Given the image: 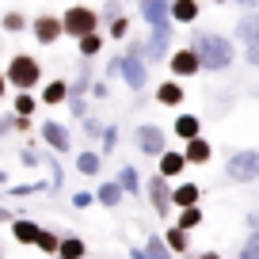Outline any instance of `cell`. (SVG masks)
Masks as SVG:
<instances>
[{
	"mask_svg": "<svg viewBox=\"0 0 259 259\" xmlns=\"http://www.w3.org/2000/svg\"><path fill=\"white\" fill-rule=\"evenodd\" d=\"M38 138L50 145V153H57V156H65V153H73V138H69V126L65 122H57V118H46L38 126Z\"/></svg>",
	"mask_w": 259,
	"mask_h": 259,
	"instance_id": "7",
	"label": "cell"
},
{
	"mask_svg": "<svg viewBox=\"0 0 259 259\" xmlns=\"http://www.w3.org/2000/svg\"><path fill=\"white\" fill-rule=\"evenodd\" d=\"M145 194H149V202H153V213H160V218L171 213V183L164 176H149L145 179Z\"/></svg>",
	"mask_w": 259,
	"mask_h": 259,
	"instance_id": "8",
	"label": "cell"
},
{
	"mask_svg": "<svg viewBox=\"0 0 259 259\" xmlns=\"http://www.w3.org/2000/svg\"><path fill=\"white\" fill-rule=\"evenodd\" d=\"M118 149V126H103V138H99V156L114 153Z\"/></svg>",
	"mask_w": 259,
	"mask_h": 259,
	"instance_id": "32",
	"label": "cell"
},
{
	"mask_svg": "<svg viewBox=\"0 0 259 259\" xmlns=\"http://www.w3.org/2000/svg\"><path fill=\"white\" fill-rule=\"evenodd\" d=\"M145 255H149V259H171V251L164 248L160 236H149V240H145Z\"/></svg>",
	"mask_w": 259,
	"mask_h": 259,
	"instance_id": "33",
	"label": "cell"
},
{
	"mask_svg": "<svg viewBox=\"0 0 259 259\" xmlns=\"http://www.w3.org/2000/svg\"><path fill=\"white\" fill-rule=\"evenodd\" d=\"M236 38H240L244 46L259 42V12H248V16H240V19H236Z\"/></svg>",
	"mask_w": 259,
	"mask_h": 259,
	"instance_id": "21",
	"label": "cell"
},
{
	"mask_svg": "<svg viewBox=\"0 0 259 259\" xmlns=\"http://www.w3.org/2000/svg\"><path fill=\"white\" fill-rule=\"evenodd\" d=\"M171 130H176L179 141H194V138H202V118H198V114H191V111H183V114H176Z\"/></svg>",
	"mask_w": 259,
	"mask_h": 259,
	"instance_id": "16",
	"label": "cell"
},
{
	"mask_svg": "<svg viewBox=\"0 0 259 259\" xmlns=\"http://www.w3.org/2000/svg\"><path fill=\"white\" fill-rule=\"evenodd\" d=\"M46 183H23V187H8L12 194H31V191H42Z\"/></svg>",
	"mask_w": 259,
	"mask_h": 259,
	"instance_id": "42",
	"label": "cell"
},
{
	"mask_svg": "<svg viewBox=\"0 0 259 259\" xmlns=\"http://www.w3.org/2000/svg\"><path fill=\"white\" fill-rule=\"evenodd\" d=\"M99 164H103V156H99V149H80L76 153V171L80 176H99Z\"/></svg>",
	"mask_w": 259,
	"mask_h": 259,
	"instance_id": "26",
	"label": "cell"
},
{
	"mask_svg": "<svg viewBox=\"0 0 259 259\" xmlns=\"http://www.w3.org/2000/svg\"><path fill=\"white\" fill-rule=\"evenodd\" d=\"M168 16H171V27H191L198 23V16H202V8H198V0H171L168 4Z\"/></svg>",
	"mask_w": 259,
	"mask_h": 259,
	"instance_id": "14",
	"label": "cell"
},
{
	"mask_svg": "<svg viewBox=\"0 0 259 259\" xmlns=\"http://www.w3.org/2000/svg\"><path fill=\"white\" fill-rule=\"evenodd\" d=\"M107 34H111V38H126V34H130V19L126 16H118V19H111V27H107Z\"/></svg>",
	"mask_w": 259,
	"mask_h": 259,
	"instance_id": "35",
	"label": "cell"
},
{
	"mask_svg": "<svg viewBox=\"0 0 259 259\" xmlns=\"http://www.w3.org/2000/svg\"><path fill=\"white\" fill-rule=\"evenodd\" d=\"M38 103H46V107H61V103H69V80H50L46 88L38 92Z\"/></svg>",
	"mask_w": 259,
	"mask_h": 259,
	"instance_id": "19",
	"label": "cell"
},
{
	"mask_svg": "<svg viewBox=\"0 0 259 259\" xmlns=\"http://www.w3.org/2000/svg\"><path fill=\"white\" fill-rule=\"evenodd\" d=\"M171 31H176V27L149 31V38H145V65H153V61H168V57H171Z\"/></svg>",
	"mask_w": 259,
	"mask_h": 259,
	"instance_id": "11",
	"label": "cell"
},
{
	"mask_svg": "<svg viewBox=\"0 0 259 259\" xmlns=\"http://www.w3.org/2000/svg\"><path fill=\"white\" fill-rule=\"evenodd\" d=\"M225 179L229 183H251L259 179V149H240L225 160Z\"/></svg>",
	"mask_w": 259,
	"mask_h": 259,
	"instance_id": "5",
	"label": "cell"
},
{
	"mask_svg": "<svg viewBox=\"0 0 259 259\" xmlns=\"http://www.w3.org/2000/svg\"><path fill=\"white\" fill-rule=\"evenodd\" d=\"M61 31L69 34V38L80 42L84 34H96L99 31V12L88 8V4H69V8L61 12Z\"/></svg>",
	"mask_w": 259,
	"mask_h": 259,
	"instance_id": "4",
	"label": "cell"
},
{
	"mask_svg": "<svg viewBox=\"0 0 259 259\" xmlns=\"http://www.w3.org/2000/svg\"><path fill=\"white\" fill-rule=\"evenodd\" d=\"M202 198V187L183 179V183H171V210H194Z\"/></svg>",
	"mask_w": 259,
	"mask_h": 259,
	"instance_id": "12",
	"label": "cell"
},
{
	"mask_svg": "<svg viewBox=\"0 0 259 259\" xmlns=\"http://www.w3.org/2000/svg\"><path fill=\"white\" fill-rule=\"evenodd\" d=\"M57 244H61V236L54 233V229H42V236H38V244L34 248L42 251V255H50V259H57Z\"/></svg>",
	"mask_w": 259,
	"mask_h": 259,
	"instance_id": "31",
	"label": "cell"
},
{
	"mask_svg": "<svg viewBox=\"0 0 259 259\" xmlns=\"http://www.w3.org/2000/svg\"><path fill=\"white\" fill-rule=\"evenodd\" d=\"M12 130H23L27 134V130H31V118H16V114H12Z\"/></svg>",
	"mask_w": 259,
	"mask_h": 259,
	"instance_id": "44",
	"label": "cell"
},
{
	"mask_svg": "<svg viewBox=\"0 0 259 259\" xmlns=\"http://www.w3.org/2000/svg\"><path fill=\"white\" fill-rule=\"evenodd\" d=\"M0 27H4L8 34H19V31H27V27H31V19H27L19 8H8L4 16H0Z\"/></svg>",
	"mask_w": 259,
	"mask_h": 259,
	"instance_id": "29",
	"label": "cell"
},
{
	"mask_svg": "<svg viewBox=\"0 0 259 259\" xmlns=\"http://www.w3.org/2000/svg\"><path fill=\"white\" fill-rule=\"evenodd\" d=\"M122 80L130 92L149 88V65H145V38H134L130 50L122 54Z\"/></svg>",
	"mask_w": 259,
	"mask_h": 259,
	"instance_id": "3",
	"label": "cell"
},
{
	"mask_svg": "<svg viewBox=\"0 0 259 259\" xmlns=\"http://www.w3.org/2000/svg\"><path fill=\"white\" fill-rule=\"evenodd\" d=\"M0 221H4V225H12V221H16V213H12V210H4V206H0Z\"/></svg>",
	"mask_w": 259,
	"mask_h": 259,
	"instance_id": "47",
	"label": "cell"
},
{
	"mask_svg": "<svg viewBox=\"0 0 259 259\" xmlns=\"http://www.w3.org/2000/svg\"><path fill=\"white\" fill-rule=\"evenodd\" d=\"M103 46H107V38H103V34H84V38L80 42H76V50H80V61H88V57H99V54H103Z\"/></svg>",
	"mask_w": 259,
	"mask_h": 259,
	"instance_id": "27",
	"label": "cell"
},
{
	"mask_svg": "<svg viewBox=\"0 0 259 259\" xmlns=\"http://www.w3.org/2000/svg\"><path fill=\"white\" fill-rule=\"evenodd\" d=\"M168 69H171V80H187V76H198V73H202V65H198V57H194V50H191V46L171 50Z\"/></svg>",
	"mask_w": 259,
	"mask_h": 259,
	"instance_id": "9",
	"label": "cell"
},
{
	"mask_svg": "<svg viewBox=\"0 0 259 259\" xmlns=\"http://www.w3.org/2000/svg\"><path fill=\"white\" fill-rule=\"evenodd\" d=\"M168 4H171V0H145V4H141V19L149 23V31H160V27H171Z\"/></svg>",
	"mask_w": 259,
	"mask_h": 259,
	"instance_id": "13",
	"label": "cell"
},
{
	"mask_svg": "<svg viewBox=\"0 0 259 259\" xmlns=\"http://www.w3.org/2000/svg\"><path fill=\"white\" fill-rule=\"evenodd\" d=\"M198 259H221V255H218V251H202Z\"/></svg>",
	"mask_w": 259,
	"mask_h": 259,
	"instance_id": "50",
	"label": "cell"
},
{
	"mask_svg": "<svg viewBox=\"0 0 259 259\" xmlns=\"http://www.w3.org/2000/svg\"><path fill=\"white\" fill-rule=\"evenodd\" d=\"M126 259H149V255H145V248H141V244H134V248H130V255H126Z\"/></svg>",
	"mask_w": 259,
	"mask_h": 259,
	"instance_id": "45",
	"label": "cell"
},
{
	"mask_svg": "<svg viewBox=\"0 0 259 259\" xmlns=\"http://www.w3.org/2000/svg\"><path fill=\"white\" fill-rule=\"evenodd\" d=\"M202 221H206V213L198 210V206H194V210H179V218H176V229H179V233H187V236H191V229H198Z\"/></svg>",
	"mask_w": 259,
	"mask_h": 259,
	"instance_id": "30",
	"label": "cell"
},
{
	"mask_svg": "<svg viewBox=\"0 0 259 259\" xmlns=\"http://www.w3.org/2000/svg\"><path fill=\"white\" fill-rule=\"evenodd\" d=\"M8 96V80H4V73H0V99Z\"/></svg>",
	"mask_w": 259,
	"mask_h": 259,
	"instance_id": "49",
	"label": "cell"
},
{
	"mask_svg": "<svg viewBox=\"0 0 259 259\" xmlns=\"http://www.w3.org/2000/svg\"><path fill=\"white\" fill-rule=\"evenodd\" d=\"M183 168H187V160H183V149H168V153H164L160 160H156V176H164L168 183L183 176Z\"/></svg>",
	"mask_w": 259,
	"mask_h": 259,
	"instance_id": "15",
	"label": "cell"
},
{
	"mask_svg": "<svg viewBox=\"0 0 259 259\" xmlns=\"http://www.w3.org/2000/svg\"><path fill=\"white\" fill-rule=\"evenodd\" d=\"M191 50H194V57H198V65H202L206 73H225L229 65L236 61V46H233V38H225V34L194 31Z\"/></svg>",
	"mask_w": 259,
	"mask_h": 259,
	"instance_id": "1",
	"label": "cell"
},
{
	"mask_svg": "<svg viewBox=\"0 0 259 259\" xmlns=\"http://www.w3.org/2000/svg\"><path fill=\"white\" fill-rule=\"evenodd\" d=\"M19 164H23V168H38L42 156L34 153V149H19Z\"/></svg>",
	"mask_w": 259,
	"mask_h": 259,
	"instance_id": "37",
	"label": "cell"
},
{
	"mask_svg": "<svg viewBox=\"0 0 259 259\" xmlns=\"http://www.w3.org/2000/svg\"><path fill=\"white\" fill-rule=\"evenodd\" d=\"M57 259H88V244H84V236L65 233L61 244H57Z\"/></svg>",
	"mask_w": 259,
	"mask_h": 259,
	"instance_id": "18",
	"label": "cell"
},
{
	"mask_svg": "<svg viewBox=\"0 0 259 259\" xmlns=\"http://www.w3.org/2000/svg\"><path fill=\"white\" fill-rule=\"evenodd\" d=\"M92 96H96V99H107V96H111V88H107L103 80H96V84H92Z\"/></svg>",
	"mask_w": 259,
	"mask_h": 259,
	"instance_id": "43",
	"label": "cell"
},
{
	"mask_svg": "<svg viewBox=\"0 0 259 259\" xmlns=\"http://www.w3.org/2000/svg\"><path fill=\"white\" fill-rule=\"evenodd\" d=\"M244 61H248V65H259V42L244 46Z\"/></svg>",
	"mask_w": 259,
	"mask_h": 259,
	"instance_id": "41",
	"label": "cell"
},
{
	"mask_svg": "<svg viewBox=\"0 0 259 259\" xmlns=\"http://www.w3.org/2000/svg\"><path fill=\"white\" fill-rule=\"evenodd\" d=\"M4 134H12V114H8V118H0V138H4Z\"/></svg>",
	"mask_w": 259,
	"mask_h": 259,
	"instance_id": "46",
	"label": "cell"
},
{
	"mask_svg": "<svg viewBox=\"0 0 259 259\" xmlns=\"http://www.w3.org/2000/svg\"><path fill=\"white\" fill-rule=\"evenodd\" d=\"M34 107H38V96H31V92H16V99H12V114H16V118H31Z\"/></svg>",
	"mask_w": 259,
	"mask_h": 259,
	"instance_id": "28",
	"label": "cell"
},
{
	"mask_svg": "<svg viewBox=\"0 0 259 259\" xmlns=\"http://www.w3.org/2000/svg\"><path fill=\"white\" fill-rule=\"evenodd\" d=\"M0 187H8V171L4 168H0Z\"/></svg>",
	"mask_w": 259,
	"mask_h": 259,
	"instance_id": "51",
	"label": "cell"
},
{
	"mask_svg": "<svg viewBox=\"0 0 259 259\" xmlns=\"http://www.w3.org/2000/svg\"><path fill=\"white\" fill-rule=\"evenodd\" d=\"M114 183L122 187V194H134V198L141 194V176H138V168H134V164H122L118 176H114Z\"/></svg>",
	"mask_w": 259,
	"mask_h": 259,
	"instance_id": "22",
	"label": "cell"
},
{
	"mask_svg": "<svg viewBox=\"0 0 259 259\" xmlns=\"http://www.w3.org/2000/svg\"><path fill=\"white\" fill-rule=\"evenodd\" d=\"M31 34H34V42L38 46H54L57 38H61V16H50V12H42V16H34L31 19Z\"/></svg>",
	"mask_w": 259,
	"mask_h": 259,
	"instance_id": "10",
	"label": "cell"
},
{
	"mask_svg": "<svg viewBox=\"0 0 259 259\" xmlns=\"http://www.w3.org/2000/svg\"><path fill=\"white\" fill-rule=\"evenodd\" d=\"M160 240H164V248H168L171 255H187V251H191V236H187V233H179L176 225H168V229H164V236H160Z\"/></svg>",
	"mask_w": 259,
	"mask_h": 259,
	"instance_id": "24",
	"label": "cell"
},
{
	"mask_svg": "<svg viewBox=\"0 0 259 259\" xmlns=\"http://www.w3.org/2000/svg\"><path fill=\"white\" fill-rule=\"evenodd\" d=\"M134 149L145 156H156L160 160L164 153H168V134H164L156 122H141L138 130H134Z\"/></svg>",
	"mask_w": 259,
	"mask_h": 259,
	"instance_id": "6",
	"label": "cell"
},
{
	"mask_svg": "<svg viewBox=\"0 0 259 259\" xmlns=\"http://www.w3.org/2000/svg\"><path fill=\"white\" fill-rule=\"evenodd\" d=\"M213 156V145L206 138H194V141H187V149H183V160L187 164H206Z\"/></svg>",
	"mask_w": 259,
	"mask_h": 259,
	"instance_id": "23",
	"label": "cell"
},
{
	"mask_svg": "<svg viewBox=\"0 0 259 259\" xmlns=\"http://www.w3.org/2000/svg\"><path fill=\"white\" fill-rule=\"evenodd\" d=\"M38 236H42V225L38 221H31V218H16L12 221V240H19V244H38Z\"/></svg>",
	"mask_w": 259,
	"mask_h": 259,
	"instance_id": "17",
	"label": "cell"
},
{
	"mask_svg": "<svg viewBox=\"0 0 259 259\" xmlns=\"http://www.w3.org/2000/svg\"><path fill=\"white\" fill-rule=\"evenodd\" d=\"M0 259H4V244H0Z\"/></svg>",
	"mask_w": 259,
	"mask_h": 259,
	"instance_id": "52",
	"label": "cell"
},
{
	"mask_svg": "<svg viewBox=\"0 0 259 259\" xmlns=\"http://www.w3.org/2000/svg\"><path fill=\"white\" fill-rule=\"evenodd\" d=\"M248 229H251V233L259 229V213H248Z\"/></svg>",
	"mask_w": 259,
	"mask_h": 259,
	"instance_id": "48",
	"label": "cell"
},
{
	"mask_svg": "<svg viewBox=\"0 0 259 259\" xmlns=\"http://www.w3.org/2000/svg\"><path fill=\"white\" fill-rule=\"evenodd\" d=\"M80 126H84V138H96V141H99V138H103V126H99V122H96V118H84V122H80Z\"/></svg>",
	"mask_w": 259,
	"mask_h": 259,
	"instance_id": "38",
	"label": "cell"
},
{
	"mask_svg": "<svg viewBox=\"0 0 259 259\" xmlns=\"http://www.w3.org/2000/svg\"><path fill=\"white\" fill-rule=\"evenodd\" d=\"M187 96V88H179V80H164L160 88H156V103L160 107H179Z\"/></svg>",
	"mask_w": 259,
	"mask_h": 259,
	"instance_id": "25",
	"label": "cell"
},
{
	"mask_svg": "<svg viewBox=\"0 0 259 259\" xmlns=\"http://www.w3.org/2000/svg\"><path fill=\"white\" fill-rule=\"evenodd\" d=\"M4 80H8V88L16 92H31L42 84V65L34 54H23L19 50L16 57H8V69H4Z\"/></svg>",
	"mask_w": 259,
	"mask_h": 259,
	"instance_id": "2",
	"label": "cell"
},
{
	"mask_svg": "<svg viewBox=\"0 0 259 259\" xmlns=\"http://www.w3.org/2000/svg\"><path fill=\"white\" fill-rule=\"evenodd\" d=\"M61 183H65V171L57 168V164H54V156H50V187H54V191H57V187H61Z\"/></svg>",
	"mask_w": 259,
	"mask_h": 259,
	"instance_id": "40",
	"label": "cell"
},
{
	"mask_svg": "<svg viewBox=\"0 0 259 259\" xmlns=\"http://www.w3.org/2000/svg\"><path fill=\"white\" fill-rule=\"evenodd\" d=\"M103 73H107V80H114V76H122V57H111V61L103 65Z\"/></svg>",
	"mask_w": 259,
	"mask_h": 259,
	"instance_id": "39",
	"label": "cell"
},
{
	"mask_svg": "<svg viewBox=\"0 0 259 259\" xmlns=\"http://www.w3.org/2000/svg\"><path fill=\"white\" fill-rule=\"evenodd\" d=\"M236 259H259V229L244 240V248H240V255H236Z\"/></svg>",
	"mask_w": 259,
	"mask_h": 259,
	"instance_id": "34",
	"label": "cell"
},
{
	"mask_svg": "<svg viewBox=\"0 0 259 259\" xmlns=\"http://www.w3.org/2000/svg\"><path fill=\"white\" fill-rule=\"evenodd\" d=\"M122 198H126V194H122V187L114 183V179H103V183H99V191H96V202L103 206V210H118Z\"/></svg>",
	"mask_w": 259,
	"mask_h": 259,
	"instance_id": "20",
	"label": "cell"
},
{
	"mask_svg": "<svg viewBox=\"0 0 259 259\" xmlns=\"http://www.w3.org/2000/svg\"><path fill=\"white\" fill-rule=\"evenodd\" d=\"M69 202H73V210H88V206H96V194L92 191H73Z\"/></svg>",
	"mask_w": 259,
	"mask_h": 259,
	"instance_id": "36",
	"label": "cell"
}]
</instances>
